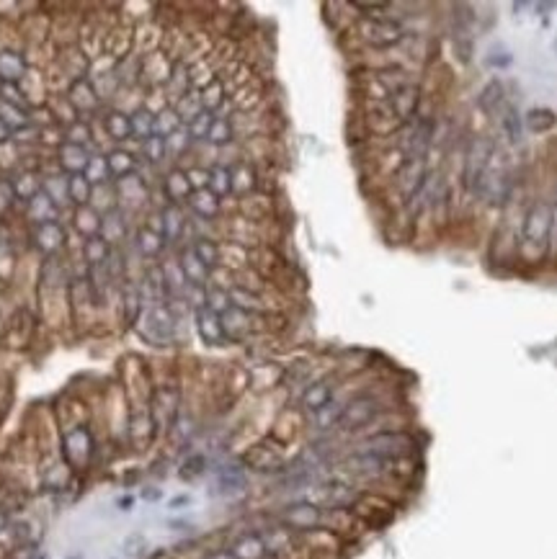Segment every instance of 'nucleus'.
Masks as SVG:
<instances>
[{
  "label": "nucleus",
  "instance_id": "obj_13",
  "mask_svg": "<svg viewBox=\"0 0 557 559\" xmlns=\"http://www.w3.org/2000/svg\"><path fill=\"white\" fill-rule=\"evenodd\" d=\"M160 214H163V238H166L168 242H176V240L183 235V227H186L181 207H178V204H171V207H166Z\"/></svg>",
  "mask_w": 557,
  "mask_h": 559
},
{
  "label": "nucleus",
  "instance_id": "obj_17",
  "mask_svg": "<svg viewBox=\"0 0 557 559\" xmlns=\"http://www.w3.org/2000/svg\"><path fill=\"white\" fill-rule=\"evenodd\" d=\"M191 250L196 253V258L207 266L209 271H214L219 266V242L212 238H196V242L191 245Z\"/></svg>",
  "mask_w": 557,
  "mask_h": 559
},
{
  "label": "nucleus",
  "instance_id": "obj_26",
  "mask_svg": "<svg viewBox=\"0 0 557 559\" xmlns=\"http://www.w3.org/2000/svg\"><path fill=\"white\" fill-rule=\"evenodd\" d=\"M91 196H93V186L85 176H73V178H70V199H73L78 207H88Z\"/></svg>",
  "mask_w": 557,
  "mask_h": 559
},
{
  "label": "nucleus",
  "instance_id": "obj_6",
  "mask_svg": "<svg viewBox=\"0 0 557 559\" xmlns=\"http://www.w3.org/2000/svg\"><path fill=\"white\" fill-rule=\"evenodd\" d=\"M477 106H480V111H485V113L503 111V106H506L503 82L498 80V78H493V80L485 82L482 90H480V96H477Z\"/></svg>",
  "mask_w": 557,
  "mask_h": 559
},
{
  "label": "nucleus",
  "instance_id": "obj_20",
  "mask_svg": "<svg viewBox=\"0 0 557 559\" xmlns=\"http://www.w3.org/2000/svg\"><path fill=\"white\" fill-rule=\"evenodd\" d=\"M106 163H109L111 176H119V178L132 176V173L137 171V157L129 155V152H124V149H114L111 155L106 157Z\"/></svg>",
  "mask_w": 557,
  "mask_h": 559
},
{
  "label": "nucleus",
  "instance_id": "obj_19",
  "mask_svg": "<svg viewBox=\"0 0 557 559\" xmlns=\"http://www.w3.org/2000/svg\"><path fill=\"white\" fill-rule=\"evenodd\" d=\"M524 121H527L529 132L542 135V132H550V129L555 127L557 116H555V111H550V109H532V111L524 116Z\"/></svg>",
  "mask_w": 557,
  "mask_h": 559
},
{
  "label": "nucleus",
  "instance_id": "obj_8",
  "mask_svg": "<svg viewBox=\"0 0 557 559\" xmlns=\"http://www.w3.org/2000/svg\"><path fill=\"white\" fill-rule=\"evenodd\" d=\"M181 271L183 276H186V281L191 283V286H199V289H204L207 286V281H209V269L204 266L199 258H196V253L188 247V250H183L181 255Z\"/></svg>",
  "mask_w": 557,
  "mask_h": 559
},
{
  "label": "nucleus",
  "instance_id": "obj_36",
  "mask_svg": "<svg viewBox=\"0 0 557 559\" xmlns=\"http://www.w3.org/2000/svg\"><path fill=\"white\" fill-rule=\"evenodd\" d=\"M68 559H83V554H70Z\"/></svg>",
  "mask_w": 557,
  "mask_h": 559
},
{
  "label": "nucleus",
  "instance_id": "obj_15",
  "mask_svg": "<svg viewBox=\"0 0 557 559\" xmlns=\"http://www.w3.org/2000/svg\"><path fill=\"white\" fill-rule=\"evenodd\" d=\"M101 214H98L93 207H78L75 211V230H80L85 238H98V232H101Z\"/></svg>",
  "mask_w": 557,
  "mask_h": 559
},
{
  "label": "nucleus",
  "instance_id": "obj_22",
  "mask_svg": "<svg viewBox=\"0 0 557 559\" xmlns=\"http://www.w3.org/2000/svg\"><path fill=\"white\" fill-rule=\"evenodd\" d=\"M207 140H209V145H214V147H225V145H230V142L235 140V124L230 119L217 116L209 129V135H207Z\"/></svg>",
  "mask_w": 557,
  "mask_h": 559
},
{
  "label": "nucleus",
  "instance_id": "obj_2",
  "mask_svg": "<svg viewBox=\"0 0 557 559\" xmlns=\"http://www.w3.org/2000/svg\"><path fill=\"white\" fill-rule=\"evenodd\" d=\"M550 232H552V207L547 202H537L524 216V230L521 240L527 247H537L539 253L550 247Z\"/></svg>",
  "mask_w": 557,
  "mask_h": 559
},
{
  "label": "nucleus",
  "instance_id": "obj_24",
  "mask_svg": "<svg viewBox=\"0 0 557 559\" xmlns=\"http://www.w3.org/2000/svg\"><path fill=\"white\" fill-rule=\"evenodd\" d=\"M214 119H217V116H214L212 111L196 113L194 119L186 124L188 137H191V140H207V135H209V129H212V124H214Z\"/></svg>",
  "mask_w": 557,
  "mask_h": 559
},
{
  "label": "nucleus",
  "instance_id": "obj_11",
  "mask_svg": "<svg viewBox=\"0 0 557 559\" xmlns=\"http://www.w3.org/2000/svg\"><path fill=\"white\" fill-rule=\"evenodd\" d=\"M60 163H62V168L65 171H70V173H80L83 176L85 173V168H88V163H91V157L85 155V149L80 147V145H62L60 147Z\"/></svg>",
  "mask_w": 557,
  "mask_h": 559
},
{
  "label": "nucleus",
  "instance_id": "obj_25",
  "mask_svg": "<svg viewBox=\"0 0 557 559\" xmlns=\"http://www.w3.org/2000/svg\"><path fill=\"white\" fill-rule=\"evenodd\" d=\"M23 62H21V57L18 54H11V52H3L0 54V78L6 82H13V80H18L23 75Z\"/></svg>",
  "mask_w": 557,
  "mask_h": 559
},
{
  "label": "nucleus",
  "instance_id": "obj_16",
  "mask_svg": "<svg viewBox=\"0 0 557 559\" xmlns=\"http://www.w3.org/2000/svg\"><path fill=\"white\" fill-rule=\"evenodd\" d=\"M209 191L217 199L233 194V171L227 165H214L209 168Z\"/></svg>",
  "mask_w": 557,
  "mask_h": 559
},
{
  "label": "nucleus",
  "instance_id": "obj_18",
  "mask_svg": "<svg viewBox=\"0 0 557 559\" xmlns=\"http://www.w3.org/2000/svg\"><path fill=\"white\" fill-rule=\"evenodd\" d=\"M181 127H183V121L176 109H163L160 113H155V137L168 140V137L176 135Z\"/></svg>",
  "mask_w": 557,
  "mask_h": 559
},
{
  "label": "nucleus",
  "instance_id": "obj_37",
  "mask_svg": "<svg viewBox=\"0 0 557 559\" xmlns=\"http://www.w3.org/2000/svg\"><path fill=\"white\" fill-rule=\"evenodd\" d=\"M555 52H557V42H555Z\"/></svg>",
  "mask_w": 557,
  "mask_h": 559
},
{
  "label": "nucleus",
  "instance_id": "obj_9",
  "mask_svg": "<svg viewBox=\"0 0 557 559\" xmlns=\"http://www.w3.org/2000/svg\"><path fill=\"white\" fill-rule=\"evenodd\" d=\"M163 188H166V196L171 199V204H181V202H188V196L194 194L191 191V183H188L186 178V171H171L166 176V180H163Z\"/></svg>",
  "mask_w": 557,
  "mask_h": 559
},
{
  "label": "nucleus",
  "instance_id": "obj_5",
  "mask_svg": "<svg viewBox=\"0 0 557 559\" xmlns=\"http://www.w3.org/2000/svg\"><path fill=\"white\" fill-rule=\"evenodd\" d=\"M196 330H199V338L207 345H222L227 340L225 330H222V317L207 309V307L196 309Z\"/></svg>",
  "mask_w": 557,
  "mask_h": 559
},
{
  "label": "nucleus",
  "instance_id": "obj_30",
  "mask_svg": "<svg viewBox=\"0 0 557 559\" xmlns=\"http://www.w3.org/2000/svg\"><path fill=\"white\" fill-rule=\"evenodd\" d=\"M186 178L191 183V191H204L209 188V168H188Z\"/></svg>",
  "mask_w": 557,
  "mask_h": 559
},
{
  "label": "nucleus",
  "instance_id": "obj_32",
  "mask_svg": "<svg viewBox=\"0 0 557 559\" xmlns=\"http://www.w3.org/2000/svg\"><path fill=\"white\" fill-rule=\"evenodd\" d=\"M188 505H194V498H191L188 492L176 495V498L168 500V508H171V510H183V508H188Z\"/></svg>",
  "mask_w": 557,
  "mask_h": 559
},
{
  "label": "nucleus",
  "instance_id": "obj_12",
  "mask_svg": "<svg viewBox=\"0 0 557 559\" xmlns=\"http://www.w3.org/2000/svg\"><path fill=\"white\" fill-rule=\"evenodd\" d=\"M501 129H503V137L511 142V145H519V142L524 140V119H521V113L508 104H506L503 111H501Z\"/></svg>",
  "mask_w": 557,
  "mask_h": 559
},
{
  "label": "nucleus",
  "instance_id": "obj_29",
  "mask_svg": "<svg viewBox=\"0 0 557 559\" xmlns=\"http://www.w3.org/2000/svg\"><path fill=\"white\" fill-rule=\"evenodd\" d=\"M109 255V242L101 238L85 240V261L88 263H104Z\"/></svg>",
  "mask_w": 557,
  "mask_h": 559
},
{
  "label": "nucleus",
  "instance_id": "obj_21",
  "mask_svg": "<svg viewBox=\"0 0 557 559\" xmlns=\"http://www.w3.org/2000/svg\"><path fill=\"white\" fill-rule=\"evenodd\" d=\"M163 245H166V238L158 235V232L147 230V227H142V230L137 232V250L142 255H147V258H155L163 250Z\"/></svg>",
  "mask_w": 557,
  "mask_h": 559
},
{
  "label": "nucleus",
  "instance_id": "obj_23",
  "mask_svg": "<svg viewBox=\"0 0 557 559\" xmlns=\"http://www.w3.org/2000/svg\"><path fill=\"white\" fill-rule=\"evenodd\" d=\"M106 129H109V137H114L116 142L129 140L132 137V116L111 113V116H106Z\"/></svg>",
  "mask_w": 557,
  "mask_h": 559
},
{
  "label": "nucleus",
  "instance_id": "obj_3",
  "mask_svg": "<svg viewBox=\"0 0 557 559\" xmlns=\"http://www.w3.org/2000/svg\"><path fill=\"white\" fill-rule=\"evenodd\" d=\"M359 34L362 39L367 42L369 47L374 49H387V47H395L403 42V26L390 18H382V16H377V18H367V21L359 23Z\"/></svg>",
  "mask_w": 557,
  "mask_h": 559
},
{
  "label": "nucleus",
  "instance_id": "obj_10",
  "mask_svg": "<svg viewBox=\"0 0 557 559\" xmlns=\"http://www.w3.org/2000/svg\"><path fill=\"white\" fill-rule=\"evenodd\" d=\"M188 204H191V209L196 214L202 216V219H214L222 209V204L214 194H212L209 188H204V191H194V194L188 196Z\"/></svg>",
  "mask_w": 557,
  "mask_h": 559
},
{
  "label": "nucleus",
  "instance_id": "obj_31",
  "mask_svg": "<svg viewBox=\"0 0 557 559\" xmlns=\"http://www.w3.org/2000/svg\"><path fill=\"white\" fill-rule=\"evenodd\" d=\"M142 552H145V536L132 534V536L124 541V554H127V557H140Z\"/></svg>",
  "mask_w": 557,
  "mask_h": 559
},
{
  "label": "nucleus",
  "instance_id": "obj_4",
  "mask_svg": "<svg viewBox=\"0 0 557 559\" xmlns=\"http://www.w3.org/2000/svg\"><path fill=\"white\" fill-rule=\"evenodd\" d=\"M333 400H336V381L333 379L310 381L300 392V407L307 415H315L317 410H323L325 405H331Z\"/></svg>",
  "mask_w": 557,
  "mask_h": 559
},
{
  "label": "nucleus",
  "instance_id": "obj_34",
  "mask_svg": "<svg viewBox=\"0 0 557 559\" xmlns=\"http://www.w3.org/2000/svg\"><path fill=\"white\" fill-rule=\"evenodd\" d=\"M488 65H493V68H508V65H511V54H503V57H488Z\"/></svg>",
  "mask_w": 557,
  "mask_h": 559
},
{
  "label": "nucleus",
  "instance_id": "obj_14",
  "mask_svg": "<svg viewBox=\"0 0 557 559\" xmlns=\"http://www.w3.org/2000/svg\"><path fill=\"white\" fill-rule=\"evenodd\" d=\"M225 93H227V85L222 78H214L212 82H207L202 90H199V98H202V106L204 111H217V109H222V104H225Z\"/></svg>",
  "mask_w": 557,
  "mask_h": 559
},
{
  "label": "nucleus",
  "instance_id": "obj_7",
  "mask_svg": "<svg viewBox=\"0 0 557 559\" xmlns=\"http://www.w3.org/2000/svg\"><path fill=\"white\" fill-rule=\"evenodd\" d=\"M209 456L204 454V451H191L181 459L178 464V477L183 482H196V479H202L207 472H209Z\"/></svg>",
  "mask_w": 557,
  "mask_h": 559
},
{
  "label": "nucleus",
  "instance_id": "obj_27",
  "mask_svg": "<svg viewBox=\"0 0 557 559\" xmlns=\"http://www.w3.org/2000/svg\"><path fill=\"white\" fill-rule=\"evenodd\" d=\"M0 121H3L6 127L21 129V127H26V124H29V116H26L23 111H18L16 106H8L6 101H0Z\"/></svg>",
  "mask_w": 557,
  "mask_h": 559
},
{
  "label": "nucleus",
  "instance_id": "obj_35",
  "mask_svg": "<svg viewBox=\"0 0 557 559\" xmlns=\"http://www.w3.org/2000/svg\"><path fill=\"white\" fill-rule=\"evenodd\" d=\"M6 137H8V127L3 124V121H0V142L6 140Z\"/></svg>",
  "mask_w": 557,
  "mask_h": 559
},
{
  "label": "nucleus",
  "instance_id": "obj_1",
  "mask_svg": "<svg viewBox=\"0 0 557 559\" xmlns=\"http://www.w3.org/2000/svg\"><path fill=\"white\" fill-rule=\"evenodd\" d=\"M62 454H65V462L73 472H88L91 469L93 459H96V438L93 433L88 431V425H78V428H70L62 436Z\"/></svg>",
  "mask_w": 557,
  "mask_h": 559
},
{
  "label": "nucleus",
  "instance_id": "obj_28",
  "mask_svg": "<svg viewBox=\"0 0 557 559\" xmlns=\"http://www.w3.org/2000/svg\"><path fill=\"white\" fill-rule=\"evenodd\" d=\"M142 149H145V157L150 160V163H160L163 157L168 155V149H166V140L163 137H147V140L142 142Z\"/></svg>",
  "mask_w": 557,
  "mask_h": 559
},
{
  "label": "nucleus",
  "instance_id": "obj_33",
  "mask_svg": "<svg viewBox=\"0 0 557 559\" xmlns=\"http://www.w3.org/2000/svg\"><path fill=\"white\" fill-rule=\"evenodd\" d=\"M160 498H163V490H160V487H155V485L145 487V490L140 492V500H147V503H158Z\"/></svg>",
  "mask_w": 557,
  "mask_h": 559
}]
</instances>
